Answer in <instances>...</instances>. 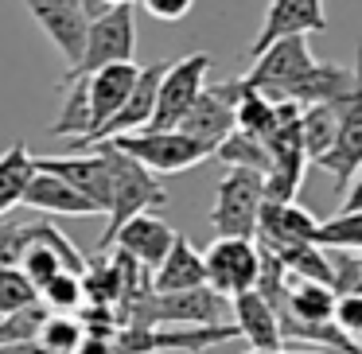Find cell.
<instances>
[{"label":"cell","instance_id":"cell-1","mask_svg":"<svg viewBox=\"0 0 362 354\" xmlns=\"http://www.w3.org/2000/svg\"><path fill=\"white\" fill-rule=\"evenodd\" d=\"M226 307L230 300L218 296L214 288L199 284L187 292H136L133 300L117 304V327H133V331H152V327H206V323H226Z\"/></svg>","mask_w":362,"mask_h":354},{"label":"cell","instance_id":"cell-2","mask_svg":"<svg viewBox=\"0 0 362 354\" xmlns=\"http://www.w3.org/2000/svg\"><path fill=\"white\" fill-rule=\"evenodd\" d=\"M94 148L102 152L105 164H110V211H105L110 222H105V234H102V242H98V253H110L113 234H117L129 218L148 214V211H156V206H168V187L160 183V175H152L148 167L129 160L113 141H102V144H94Z\"/></svg>","mask_w":362,"mask_h":354},{"label":"cell","instance_id":"cell-3","mask_svg":"<svg viewBox=\"0 0 362 354\" xmlns=\"http://www.w3.org/2000/svg\"><path fill=\"white\" fill-rule=\"evenodd\" d=\"M300 105L296 102H276V129L265 136L269 152V172H265V199L269 203H296L300 183L308 172V152L300 141Z\"/></svg>","mask_w":362,"mask_h":354},{"label":"cell","instance_id":"cell-4","mask_svg":"<svg viewBox=\"0 0 362 354\" xmlns=\"http://www.w3.org/2000/svg\"><path fill=\"white\" fill-rule=\"evenodd\" d=\"M315 63H320V59L308 47V35H288V40L269 43V47L253 59L250 74H245L242 82L250 90H257V94H265L269 102H292Z\"/></svg>","mask_w":362,"mask_h":354},{"label":"cell","instance_id":"cell-5","mask_svg":"<svg viewBox=\"0 0 362 354\" xmlns=\"http://www.w3.org/2000/svg\"><path fill=\"white\" fill-rule=\"evenodd\" d=\"M335 110V144L320 160L323 172H331L335 191L343 195L351 175L362 167V43L354 47V66H351V90L331 102Z\"/></svg>","mask_w":362,"mask_h":354},{"label":"cell","instance_id":"cell-6","mask_svg":"<svg viewBox=\"0 0 362 354\" xmlns=\"http://www.w3.org/2000/svg\"><path fill=\"white\" fill-rule=\"evenodd\" d=\"M121 152L129 160H136L141 167H148L152 175H175V172H187V167L211 160V148L191 136H183L180 129H141V133H129V136H117Z\"/></svg>","mask_w":362,"mask_h":354},{"label":"cell","instance_id":"cell-7","mask_svg":"<svg viewBox=\"0 0 362 354\" xmlns=\"http://www.w3.org/2000/svg\"><path fill=\"white\" fill-rule=\"evenodd\" d=\"M265 203V175L230 167L218 183L211 206V226L218 237H253L257 234V211Z\"/></svg>","mask_w":362,"mask_h":354},{"label":"cell","instance_id":"cell-8","mask_svg":"<svg viewBox=\"0 0 362 354\" xmlns=\"http://www.w3.org/2000/svg\"><path fill=\"white\" fill-rule=\"evenodd\" d=\"M136 55V20H133V4H117L105 8L102 16L90 20L86 32V47L74 71H66L63 78H82V74L98 71V66H113V63H133Z\"/></svg>","mask_w":362,"mask_h":354},{"label":"cell","instance_id":"cell-9","mask_svg":"<svg viewBox=\"0 0 362 354\" xmlns=\"http://www.w3.org/2000/svg\"><path fill=\"white\" fill-rule=\"evenodd\" d=\"M214 59L206 51L175 59L172 66H164V78L156 86V110H152L148 129H175L183 121V113L191 110V102L199 98V90L206 86V74H211Z\"/></svg>","mask_w":362,"mask_h":354},{"label":"cell","instance_id":"cell-10","mask_svg":"<svg viewBox=\"0 0 362 354\" xmlns=\"http://www.w3.org/2000/svg\"><path fill=\"white\" fill-rule=\"evenodd\" d=\"M257 265H261V253L253 237H218L203 253L206 288H214L226 300L242 296L257 284Z\"/></svg>","mask_w":362,"mask_h":354},{"label":"cell","instance_id":"cell-11","mask_svg":"<svg viewBox=\"0 0 362 354\" xmlns=\"http://www.w3.org/2000/svg\"><path fill=\"white\" fill-rule=\"evenodd\" d=\"M160 78H164V63L141 66V74H136L129 98L121 102V110L113 113V117L105 121L102 129H94L86 141L71 144V148L86 152V148H94V144H102V141H117V136H129V133H141V129H148L152 110H156V86H160Z\"/></svg>","mask_w":362,"mask_h":354},{"label":"cell","instance_id":"cell-12","mask_svg":"<svg viewBox=\"0 0 362 354\" xmlns=\"http://www.w3.org/2000/svg\"><path fill=\"white\" fill-rule=\"evenodd\" d=\"M234 98H238V82L203 86V90H199V98L191 102V110L183 113V121L175 129H180L183 136H191V141L206 144V148H211V156H214V148H218V144L234 133Z\"/></svg>","mask_w":362,"mask_h":354},{"label":"cell","instance_id":"cell-13","mask_svg":"<svg viewBox=\"0 0 362 354\" xmlns=\"http://www.w3.org/2000/svg\"><path fill=\"white\" fill-rule=\"evenodd\" d=\"M24 8L43 28V35L59 47V55L66 59V71H74L90 32V16L82 12V4L78 0H24Z\"/></svg>","mask_w":362,"mask_h":354},{"label":"cell","instance_id":"cell-14","mask_svg":"<svg viewBox=\"0 0 362 354\" xmlns=\"http://www.w3.org/2000/svg\"><path fill=\"white\" fill-rule=\"evenodd\" d=\"M35 167L66 179L82 199H90L98 206V214L110 211V164L98 148L71 152V156H35Z\"/></svg>","mask_w":362,"mask_h":354},{"label":"cell","instance_id":"cell-15","mask_svg":"<svg viewBox=\"0 0 362 354\" xmlns=\"http://www.w3.org/2000/svg\"><path fill=\"white\" fill-rule=\"evenodd\" d=\"M315 230H320V222L300 203H269L265 199L257 211V234L253 237L269 253H284L292 245H315Z\"/></svg>","mask_w":362,"mask_h":354},{"label":"cell","instance_id":"cell-16","mask_svg":"<svg viewBox=\"0 0 362 354\" xmlns=\"http://www.w3.org/2000/svg\"><path fill=\"white\" fill-rule=\"evenodd\" d=\"M327 32V12H323V0H273L265 12V24H261L257 40L250 43V59H257L269 43L288 40V35H315Z\"/></svg>","mask_w":362,"mask_h":354},{"label":"cell","instance_id":"cell-17","mask_svg":"<svg viewBox=\"0 0 362 354\" xmlns=\"http://www.w3.org/2000/svg\"><path fill=\"white\" fill-rule=\"evenodd\" d=\"M172 237H175V230L168 226L164 218H156V214H136V218H129L125 226L113 234L110 249L129 253V257L152 276L156 265L168 257V249H172Z\"/></svg>","mask_w":362,"mask_h":354},{"label":"cell","instance_id":"cell-18","mask_svg":"<svg viewBox=\"0 0 362 354\" xmlns=\"http://www.w3.org/2000/svg\"><path fill=\"white\" fill-rule=\"evenodd\" d=\"M136 74H141L136 63H113V66H98V71L82 74V78H86V102H90V133L102 129L105 121L121 110V102L129 98ZM86 136H82V141H86Z\"/></svg>","mask_w":362,"mask_h":354},{"label":"cell","instance_id":"cell-19","mask_svg":"<svg viewBox=\"0 0 362 354\" xmlns=\"http://www.w3.org/2000/svg\"><path fill=\"white\" fill-rule=\"evenodd\" d=\"M20 206H28L35 214H59V218H94L98 214V206L90 199H82L66 179H59L51 172H40V167H35Z\"/></svg>","mask_w":362,"mask_h":354},{"label":"cell","instance_id":"cell-20","mask_svg":"<svg viewBox=\"0 0 362 354\" xmlns=\"http://www.w3.org/2000/svg\"><path fill=\"white\" fill-rule=\"evenodd\" d=\"M230 315H234V327H238V338L250 343V350H281L284 338H281V319L276 312L257 296V288L242 292V296L230 300Z\"/></svg>","mask_w":362,"mask_h":354},{"label":"cell","instance_id":"cell-21","mask_svg":"<svg viewBox=\"0 0 362 354\" xmlns=\"http://www.w3.org/2000/svg\"><path fill=\"white\" fill-rule=\"evenodd\" d=\"M199 284H206L203 253H199L183 234H175L168 257L160 261L156 273L148 276V288L152 292H187V288H199Z\"/></svg>","mask_w":362,"mask_h":354},{"label":"cell","instance_id":"cell-22","mask_svg":"<svg viewBox=\"0 0 362 354\" xmlns=\"http://www.w3.org/2000/svg\"><path fill=\"white\" fill-rule=\"evenodd\" d=\"M331 312H335V288L288 276V304L276 312V319H281V323H308V327H320V323H331Z\"/></svg>","mask_w":362,"mask_h":354},{"label":"cell","instance_id":"cell-23","mask_svg":"<svg viewBox=\"0 0 362 354\" xmlns=\"http://www.w3.org/2000/svg\"><path fill=\"white\" fill-rule=\"evenodd\" d=\"M35 175V156L28 152L24 141H12L8 148L0 152V218H8L20 203L24 191Z\"/></svg>","mask_w":362,"mask_h":354},{"label":"cell","instance_id":"cell-24","mask_svg":"<svg viewBox=\"0 0 362 354\" xmlns=\"http://www.w3.org/2000/svg\"><path fill=\"white\" fill-rule=\"evenodd\" d=\"M234 129L257 136V141H265L276 129V102H269L265 94L250 90L242 78H238V98H234Z\"/></svg>","mask_w":362,"mask_h":354},{"label":"cell","instance_id":"cell-25","mask_svg":"<svg viewBox=\"0 0 362 354\" xmlns=\"http://www.w3.org/2000/svg\"><path fill=\"white\" fill-rule=\"evenodd\" d=\"M51 133L78 144L90 133V102H86V78H63V110L51 121Z\"/></svg>","mask_w":362,"mask_h":354},{"label":"cell","instance_id":"cell-26","mask_svg":"<svg viewBox=\"0 0 362 354\" xmlns=\"http://www.w3.org/2000/svg\"><path fill=\"white\" fill-rule=\"evenodd\" d=\"M300 141H304V152L308 160L320 164L323 156L331 152L335 144V110L331 102H315V105H300Z\"/></svg>","mask_w":362,"mask_h":354},{"label":"cell","instance_id":"cell-27","mask_svg":"<svg viewBox=\"0 0 362 354\" xmlns=\"http://www.w3.org/2000/svg\"><path fill=\"white\" fill-rule=\"evenodd\" d=\"M273 257L281 261L284 273L296 276V281H315V284H327V288H335V273H331L327 249H320V245H292V249L273 253Z\"/></svg>","mask_w":362,"mask_h":354},{"label":"cell","instance_id":"cell-28","mask_svg":"<svg viewBox=\"0 0 362 354\" xmlns=\"http://www.w3.org/2000/svg\"><path fill=\"white\" fill-rule=\"evenodd\" d=\"M214 156H218L226 167H245V172H257V175L269 172L265 141H257V136H250V133H238V129L214 148Z\"/></svg>","mask_w":362,"mask_h":354},{"label":"cell","instance_id":"cell-29","mask_svg":"<svg viewBox=\"0 0 362 354\" xmlns=\"http://www.w3.org/2000/svg\"><path fill=\"white\" fill-rule=\"evenodd\" d=\"M82 335H86V327L78 323V315L51 312L47 319H43L35 343H40L43 354H74V350H78V343H82Z\"/></svg>","mask_w":362,"mask_h":354},{"label":"cell","instance_id":"cell-30","mask_svg":"<svg viewBox=\"0 0 362 354\" xmlns=\"http://www.w3.org/2000/svg\"><path fill=\"white\" fill-rule=\"evenodd\" d=\"M320 249H362V211H339L315 230Z\"/></svg>","mask_w":362,"mask_h":354},{"label":"cell","instance_id":"cell-31","mask_svg":"<svg viewBox=\"0 0 362 354\" xmlns=\"http://www.w3.org/2000/svg\"><path fill=\"white\" fill-rule=\"evenodd\" d=\"M20 273L28 276V281L35 284V292L43 288V284L51 281V276H59V273H66L63 269V261H59V253L51 249L47 242L40 237V222H35V242L24 249V257H20Z\"/></svg>","mask_w":362,"mask_h":354},{"label":"cell","instance_id":"cell-32","mask_svg":"<svg viewBox=\"0 0 362 354\" xmlns=\"http://www.w3.org/2000/svg\"><path fill=\"white\" fill-rule=\"evenodd\" d=\"M40 304L47 307V312H78L82 304H86V296H82V276L78 273H59L51 276L47 284L40 288Z\"/></svg>","mask_w":362,"mask_h":354},{"label":"cell","instance_id":"cell-33","mask_svg":"<svg viewBox=\"0 0 362 354\" xmlns=\"http://www.w3.org/2000/svg\"><path fill=\"white\" fill-rule=\"evenodd\" d=\"M47 307L43 304H32V307H20L12 315H0V346L4 343H35L43 319H47Z\"/></svg>","mask_w":362,"mask_h":354},{"label":"cell","instance_id":"cell-34","mask_svg":"<svg viewBox=\"0 0 362 354\" xmlns=\"http://www.w3.org/2000/svg\"><path fill=\"white\" fill-rule=\"evenodd\" d=\"M32 304H40V292H35V284L20 273V265L0 269V315H12V312L32 307Z\"/></svg>","mask_w":362,"mask_h":354},{"label":"cell","instance_id":"cell-35","mask_svg":"<svg viewBox=\"0 0 362 354\" xmlns=\"http://www.w3.org/2000/svg\"><path fill=\"white\" fill-rule=\"evenodd\" d=\"M35 242V222H16V218H0V269L20 265L24 249Z\"/></svg>","mask_w":362,"mask_h":354},{"label":"cell","instance_id":"cell-36","mask_svg":"<svg viewBox=\"0 0 362 354\" xmlns=\"http://www.w3.org/2000/svg\"><path fill=\"white\" fill-rule=\"evenodd\" d=\"M331 323H335L354 346H362V292H339Z\"/></svg>","mask_w":362,"mask_h":354},{"label":"cell","instance_id":"cell-37","mask_svg":"<svg viewBox=\"0 0 362 354\" xmlns=\"http://www.w3.org/2000/svg\"><path fill=\"white\" fill-rule=\"evenodd\" d=\"M144 8L156 20H164V24H180V20L195 8V0H144Z\"/></svg>","mask_w":362,"mask_h":354},{"label":"cell","instance_id":"cell-38","mask_svg":"<svg viewBox=\"0 0 362 354\" xmlns=\"http://www.w3.org/2000/svg\"><path fill=\"white\" fill-rule=\"evenodd\" d=\"M346 199H343V211H362V167L351 175V183H346Z\"/></svg>","mask_w":362,"mask_h":354},{"label":"cell","instance_id":"cell-39","mask_svg":"<svg viewBox=\"0 0 362 354\" xmlns=\"http://www.w3.org/2000/svg\"><path fill=\"white\" fill-rule=\"evenodd\" d=\"M0 354H43V350H40V343H4Z\"/></svg>","mask_w":362,"mask_h":354},{"label":"cell","instance_id":"cell-40","mask_svg":"<svg viewBox=\"0 0 362 354\" xmlns=\"http://www.w3.org/2000/svg\"><path fill=\"white\" fill-rule=\"evenodd\" d=\"M245 354H331V350H292V346H281V350H245Z\"/></svg>","mask_w":362,"mask_h":354},{"label":"cell","instance_id":"cell-41","mask_svg":"<svg viewBox=\"0 0 362 354\" xmlns=\"http://www.w3.org/2000/svg\"><path fill=\"white\" fill-rule=\"evenodd\" d=\"M351 354H362V346H354V350H351Z\"/></svg>","mask_w":362,"mask_h":354}]
</instances>
